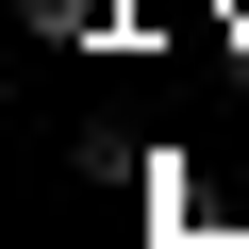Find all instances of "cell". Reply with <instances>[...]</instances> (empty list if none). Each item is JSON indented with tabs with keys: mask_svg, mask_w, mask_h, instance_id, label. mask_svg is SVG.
Listing matches in <instances>:
<instances>
[{
	"mask_svg": "<svg viewBox=\"0 0 249 249\" xmlns=\"http://www.w3.org/2000/svg\"><path fill=\"white\" fill-rule=\"evenodd\" d=\"M34 34H116V0H34Z\"/></svg>",
	"mask_w": 249,
	"mask_h": 249,
	"instance_id": "1",
	"label": "cell"
}]
</instances>
